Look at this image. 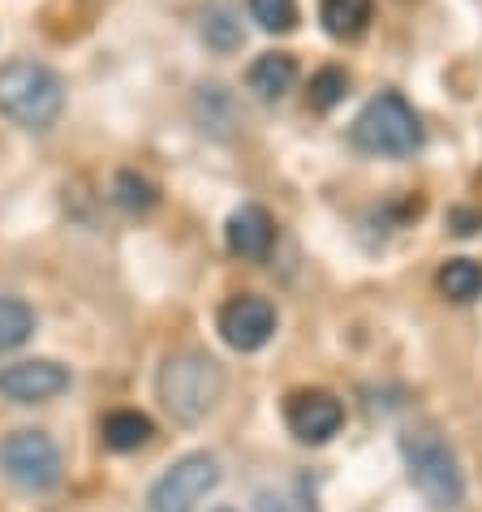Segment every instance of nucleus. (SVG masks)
<instances>
[{
	"mask_svg": "<svg viewBox=\"0 0 482 512\" xmlns=\"http://www.w3.org/2000/svg\"><path fill=\"white\" fill-rule=\"evenodd\" d=\"M155 392H160L164 409L177 422L194 426V422H203L211 409L220 405V396H224V371H220L216 358H207V353H173V358L160 366Z\"/></svg>",
	"mask_w": 482,
	"mask_h": 512,
	"instance_id": "obj_1",
	"label": "nucleus"
},
{
	"mask_svg": "<svg viewBox=\"0 0 482 512\" xmlns=\"http://www.w3.org/2000/svg\"><path fill=\"white\" fill-rule=\"evenodd\" d=\"M401 457L409 469V482L422 491V500L431 508H461L465 500V474L457 465V452L431 426H414L401 435Z\"/></svg>",
	"mask_w": 482,
	"mask_h": 512,
	"instance_id": "obj_2",
	"label": "nucleus"
},
{
	"mask_svg": "<svg viewBox=\"0 0 482 512\" xmlns=\"http://www.w3.org/2000/svg\"><path fill=\"white\" fill-rule=\"evenodd\" d=\"M0 112L26 130H48L65 112V82L39 61L0 65Z\"/></svg>",
	"mask_w": 482,
	"mask_h": 512,
	"instance_id": "obj_3",
	"label": "nucleus"
},
{
	"mask_svg": "<svg viewBox=\"0 0 482 512\" xmlns=\"http://www.w3.org/2000/svg\"><path fill=\"white\" fill-rule=\"evenodd\" d=\"M353 142H358L366 155H388V160L414 155L422 147L418 112L409 108L405 95H396V91L375 95L371 104L358 112V121H353Z\"/></svg>",
	"mask_w": 482,
	"mask_h": 512,
	"instance_id": "obj_4",
	"label": "nucleus"
},
{
	"mask_svg": "<svg viewBox=\"0 0 482 512\" xmlns=\"http://www.w3.org/2000/svg\"><path fill=\"white\" fill-rule=\"evenodd\" d=\"M220 487V461L207 452H190L181 457L164 478H155V487L147 491L151 512H194Z\"/></svg>",
	"mask_w": 482,
	"mask_h": 512,
	"instance_id": "obj_5",
	"label": "nucleus"
},
{
	"mask_svg": "<svg viewBox=\"0 0 482 512\" xmlns=\"http://www.w3.org/2000/svg\"><path fill=\"white\" fill-rule=\"evenodd\" d=\"M0 469L13 487L22 491H48L61 482V448L44 431H13L0 444Z\"/></svg>",
	"mask_w": 482,
	"mask_h": 512,
	"instance_id": "obj_6",
	"label": "nucleus"
},
{
	"mask_svg": "<svg viewBox=\"0 0 482 512\" xmlns=\"http://www.w3.org/2000/svg\"><path fill=\"white\" fill-rule=\"evenodd\" d=\"M285 422L302 444H328L345 426V405L328 388H297L285 401Z\"/></svg>",
	"mask_w": 482,
	"mask_h": 512,
	"instance_id": "obj_7",
	"label": "nucleus"
},
{
	"mask_svg": "<svg viewBox=\"0 0 482 512\" xmlns=\"http://www.w3.org/2000/svg\"><path fill=\"white\" fill-rule=\"evenodd\" d=\"M272 332H276V306L267 302V297L241 293L220 310V336H224V345H233L237 353L263 349L267 340H272Z\"/></svg>",
	"mask_w": 482,
	"mask_h": 512,
	"instance_id": "obj_8",
	"label": "nucleus"
},
{
	"mask_svg": "<svg viewBox=\"0 0 482 512\" xmlns=\"http://www.w3.org/2000/svg\"><path fill=\"white\" fill-rule=\"evenodd\" d=\"M69 388V371L56 362H18L0 371V396L13 405H44Z\"/></svg>",
	"mask_w": 482,
	"mask_h": 512,
	"instance_id": "obj_9",
	"label": "nucleus"
},
{
	"mask_svg": "<svg viewBox=\"0 0 482 512\" xmlns=\"http://www.w3.org/2000/svg\"><path fill=\"white\" fill-rule=\"evenodd\" d=\"M224 237H229V250L237 259L259 263V259H267V250H272V241H276V224L263 207H237L229 216Z\"/></svg>",
	"mask_w": 482,
	"mask_h": 512,
	"instance_id": "obj_10",
	"label": "nucleus"
},
{
	"mask_svg": "<svg viewBox=\"0 0 482 512\" xmlns=\"http://www.w3.org/2000/svg\"><path fill=\"white\" fill-rule=\"evenodd\" d=\"M297 82V61L289 52H263L259 61L250 65L246 74V87L263 99V104H276V99H285Z\"/></svg>",
	"mask_w": 482,
	"mask_h": 512,
	"instance_id": "obj_11",
	"label": "nucleus"
},
{
	"mask_svg": "<svg viewBox=\"0 0 482 512\" xmlns=\"http://www.w3.org/2000/svg\"><path fill=\"white\" fill-rule=\"evenodd\" d=\"M375 18V5L371 0H319V22L323 31H328L332 39H362L366 26H371Z\"/></svg>",
	"mask_w": 482,
	"mask_h": 512,
	"instance_id": "obj_12",
	"label": "nucleus"
},
{
	"mask_svg": "<svg viewBox=\"0 0 482 512\" xmlns=\"http://www.w3.org/2000/svg\"><path fill=\"white\" fill-rule=\"evenodd\" d=\"M155 435V426L147 414H138V409H117V414L104 418V444L112 452H138Z\"/></svg>",
	"mask_w": 482,
	"mask_h": 512,
	"instance_id": "obj_13",
	"label": "nucleus"
},
{
	"mask_svg": "<svg viewBox=\"0 0 482 512\" xmlns=\"http://www.w3.org/2000/svg\"><path fill=\"white\" fill-rule=\"evenodd\" d=\"M435 284H439V293L448 297V302H478L482 297V263H474V259H448L444 267H439V276H435Z\"/></svg>",
	"mask_w": 482,
	"mask_h": 512,
	"instance_id": "obj_14",
	"label": "nucleus"
},
{
	"mask_svg": "<svg viewBox=\"0 0 482 512\" xmlns=\"http://www.w3.org/2000/svg\"><path fill=\"white\" fill-rule=\"evenodd\" d=\"M112 203H117L125 216H147V211L160 203V190H155V181H147L143 173L121 168V173L112 177Z\"/></svg>",
	"mask_w": 482,
	"mask_h": 512,
	"instance_id": "obj_15",
	"label": "nucleus"
},
{
	"mask_svg": "<svg viewBox=\"0 0 482 512\" xmlns=\"http://www.w3.org/2000/svg\"><path fill=\"white\" fill-rule=\"evenodd\" d=\"M35 332V310L22 297H0V353L22 349Z\"/></svg>",
	"mask_w": 482,
	"mask_h": 512,
	"instance_id": "obj_16",
	"label": "nucleus"
},
{
	"mask_svg": "<svg viewBox=\"0 0 482 512\" xmlns=\"http://www.w3.org/2000/svg\"><path fill=\"white\" fill-rule=\"evenodd\" d=\"M203 39H207V48H216V52H237L241 39H246L237 9L233 5H211L203 13Z\"/></svg>",
	"mask_w": 482,
	"mask_h": 512,
	"instance_id": "obj_17",
	"label": "nucleus"
},
{
	"mask_svg": "<svg viewBox=\"0 0 482 512\" xmlns=\"http://www.w3.org/2000/svg\"><path fill=\"white\" fill-rule=\"evenodd\" d=\"M345 95H349V74L345 69H336V65L319 69V74L310 78V91H306V99H310V108L315 112H332Z\"/></svg>",
	"mask_w": 482,
	"mask_h": 512,
	"instance_id": "obj_18",
	"label": "nucleus"
},
{
	"mask_svg": "<svg viewBox=\"0 0 482 512\" xmlns=\"http://www.w3.org/2000/svg\"><path fill=\"white\" fill-rule=\"evenodd\" d=\"M250 18L267 35H289L297 26V0H250Z\"/></svg>",
	"mask_w": 482,
	"mask_h": 512,
	"instance_id": "obj_19",
	"label": "nucleus"
},
{
	"mask_svg": "<svg viewBox=\"0 0 482 512\" xmlns=\"http://www.w3.org/2000/svg\"><path fill=\"white\" fill-rule=\"evenodd\" d=\"M220 512H233V508H220Z\"/></svg>",
	"mask_w": 482,
	"mask_h": 512,
	"instance_id": "obj_20",
	"label": "nucleus"
}]
</instances>
